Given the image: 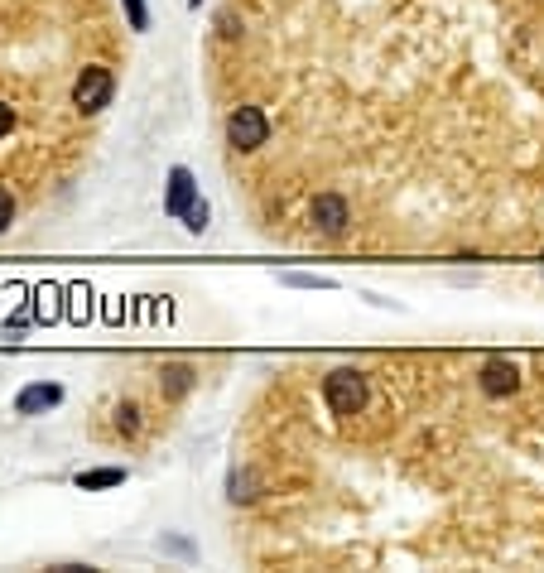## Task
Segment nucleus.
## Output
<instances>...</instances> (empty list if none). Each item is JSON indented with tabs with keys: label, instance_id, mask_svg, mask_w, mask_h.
Segmentation results:
<instances>
[{
	"label": "nucleus",
	"instance_id": "1",
	"mask_svg": "<svg viewBox=\"0 0 544 573\" xmlns=\"http://www.w3.org/2000/svg\"><path fill=\"white\" fill-rule=\"evenodd\" d=\"M366 376L357 372V366H337V372H328L323 376V400H328V410L337 414V420H352V414H361L366 410Z\"/></svg>",
	"mask_w": 544,
	"mask_h": 573
},
{
	"label": "nucleus",
	"instance_id": "2",
	"mask_svg": "<svg viewBox=\"0 0 544 573\" xmlns=\"http://www.w3.org/2000/svg\"><path fill=\"white\" fill-rule=\"evenodd\" d=\"M111 92H116V78H111V68H82L77 82H73V106L82 116H97L101 106H111Z\"/></svg>",
	"mask_w": 544,
	"mask_h": 573
},
{
	"label": "nucleus",
	"instance_id": "3",
	"mask_svg": "<svg viewBox=\"0 0 544 573\" xmlns=\"http://www.w3.org/2000/svg\"><path fill=\"white\" fill-rule=\"evenodd\" d=\"M227 140L236 150H260L270 145V116L260 106H236L227 116Z\"/></svg>",
	"mask_w": 544,
	"mask_h": 573
},
{
	"label": "nucleus",
	"instance_id": "4",
	"mask_svg": "<svg viewBox=\"0 0 544 573\" xmlns=\"http://www.w3.org/2000/svg\"><path fill=\"white\" fill-rule=\"evenodd\" d=\"M477 386H482V396H487V400H506V396H516V390H520V366H516V362H506V356H491V362H482Z\"/></svg>",
	"mask_w": 544,
	"mask_h": 573
},
{
	"label": "nucleus",
	"instance_id": "5",
	"mask_svg": "<svg viewBox=\"0 0 544 573\" xmlns=\"http://www.w3.org/2000/svg\"><path fill=\"white\" fill-rule=\"evenodd\" d=\"M309 222H313L323 236H342V232H347V222H352L347 198H342V193H318V198L309 202Z\"/></svg>",
	"mask_w": 544,
	"mask_h": 573
},
{
	"label": "nucleus",
	"instance_id": "6",
	"mask_svg": "<svg viewBox=\"0 0 544 573\" xmlns=\"http://www.w3.org/2000/svg\"><path fill=\"white\" fill-rule=\"evenodd\" d=\"M63 400V386H53V381H39V386H25L20 390V400H15V410L20 414H44V410H53V405Z\"/></svg>",
	"mask_w": 544,
	"mask_h": 573
},
{
	"label": "nucleus",
	"instance_id": "7",
	"mask_svg": "<svg viewBox=\"0 0 544 573\" xmlns=\"http://www.w3.org/2000/svg\"><path fill=\"white\" fill-rule=\"evenodd\" d=\"M193 202H198L193 174H188V169H174V174H169V198H164V212H169V217H183Z\"/></svg>",
	"mask_w": 544,
	"mask_h": 573
},
{
	"label": "nucleus",
	"instance_id": "8",
	"mask_svg": "<svg viewBox=\"0 0 544 573\" xmlns=\"http://www.w3.org/2000/svg\"><path fill=\"white\" fill-rule=\"evenodd\" d=\"M126 482V468H92V472H77V487L82 492H101V487H121Z\"/></svg>",
	"mask_w": 544,
	"mask_h": 573
},
{
	"label": "nucleus",
	"instance_id": "9",
	"mask_svg": "<svg viewBox=\"0 0 544 573\" xmlns=\"http://www.w3.org/2000/svg\"><path fill=\"white\" fill-rule=\"evenodd\" d=\"M116 434H126V438L140 434V410L135 405H121V410H116Z\"/></svg>",
	"mask_w": 544,
	"mask_h": 573
},
{
	"label": "nucleus",
	"instance_id": "10",
	"mask_svg": "<svg viewBox=\"0 0 544 573\" xmlns=\"http://www.w3.org/2000/svg\"><path fill=\"white\" fill-rule=\"evenodd\" d=\"M285 284H294V290H328L333 280H328V274H304V270H289V274H285Z\"/></svg>",
	"mask_w": 544,
	"mask_h": 573
},
{
	"label": "nucleus",
	"instance_id": "11",
	"mask_svg": "<svg viewBox=\"0 0 544 573\" xmlns=\"http://www.w3.org/2000/svg\"><path fill=\"white\" fill-rule=\"evenodd\" d=\"M121 10H126V25H130V29H150V10H145V0H121Z\"/></svg>",
	"mask_w": 544,
	"mask_h": 573
},
{
	"label": "nucleus",
	"instance_id": "12",
	"mask_svg": "<svg viewBox=\"0 0 544 573\" xmlns=\"http://www.w3.org/2000/svg\"><path fill=\"white\" fill-rule=\"evenodd\" d=\"M183 226H188V232H203V226H207V202H203V198H198L193 208L183 212Z\"/></svg>",
	"mask_w": 544,
	"mask_h": 573
},
{
	"label": "nucleus",
	"instance_id": "13",
	"mask_svg": "<svg viewBox=\"0 0 544 573\" xmlns=\"http://www.w3.org/2000/svg\"><path fill=\"white\" fill-rule=\"evenodd\" d=\"M10 217H15V198H10V188L0 184V232L10 226Z\"/></svg>",
	"mask_w": 544,
	"mask_h": 573
},
{
	"label": "nucleus",
	"instance_id": "14",
	"mask_svg": "<svg viewBox=\"0 0 544 573\" xmlns=\"http://www.w3.org/2000/svg\"><path fill=\"white\" fill-rule=\"evenodd\" d=\"M10 130H15V106H5V102H0V140H5Z\"/></svg>",
	"mask_w": 544,
	"mask_h": 573
},
{
	"label": "nucleus",
	"instance_id": "15",
	"mask_svg": "<svg viewBox=\"0 0 544 573\" xmlns=\"http://www.w3.org/2000/svg\"><path fill=\"white\" fill-rule=\"evenodd\" d=\"M183 386H188V372H169V390H174V396H179Z\"/></svg>",
	"mask_w": 544,
	"mask_h": 573
},
{
	"label": "nucleus",
	"instance_id": "16",
	"mask_svg": "<svg viewBox=\"0 0 544 573\" xmlns=\"http://www.w3.org/2000/svg\"><path fill=\"white\" fill-rule=\"evenodd\" d=\"M188 5H193V10H198V5H203V0H188Z\"/></svg>",
	"mask_w": 544,
	"mask_h": 573
}]
</instances>
